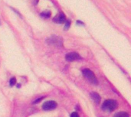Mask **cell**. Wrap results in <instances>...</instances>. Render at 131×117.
<instances>
[{
	"label": "cell",
	"mask_w": 131,
	"mask_h": 117,
	"mask_svg": "<svg viewBox=\"0 0 131 117\" xmlns=\"http://www.w3.org/2000/svg\"><path fill=\"white\" fill-rule=\"evenodd\" d=\"M117 102L114 100H106L103 105H102V109L104 111H108V112H112L115 110L117 108Z\"/></svg>",
	"instance_id": "6da1fadb"
},
{
	"label": "cell",
	"mask_w": 131,
	"mask_h": 117,
	"mask_svg": "<svg viewBox=\"0 0 131 117\" xmlns=\"http://www.w3.org/2000/svg\"><path fill=\"white\" fill-rule=\"evenodd\" d=\"M82 72H83V74L86 77L87 80H88L93 84H95V85L97 84V83H98L97 82V79L96 76L94 75V74L90 69H88V68L84 69Z\"/></svg>",
	"instance_id": "7a4b0ae2"
},
{
	"label": "cell",
	"mask_w": 131,
	"mask_h": 117,
	"mask_svg": "<svg viewBox=\"0 0 131 117\" xmlns=\"http://www.w3.org/2000/svg\"><path fill=\"white\" fill-rule=\"evenodd\" d=\"M57 107V103L55 101H48L42 105V109L44 110H52Z\"/></svg>",
	"instance_id": "3957f363"
},
{
	"label": "cell",
	"mask_w": 131,
	"mask_h": 117,
	"mask_svg": "<svg viewBox=\"0 0 131 117\" xmlns=\"http://www.w3.org/2000/svg\"><path fill=\"white\" fill-rule=\"evenodd\" d=\"M65 58L68 61H78L81 59V56L76 53V52H71V53H68L66 54Z\"/></svg>",
	"instance_id": "277c9868"
},
{
	"label": "cell",
	"mask_w": 131,
	"mask_h": 117,
	"mask_svg": "<svg viewBox=\"0 0 131 117\" xmlns=\"http://www.w3.org/2000/svg\"><path fill=\"white\" fill-rule=\"evenodd\" d=\"M54 21L57 22V23H59V24H62L65 21V15L64 13L62 12H60L58 15H57L54 18Z\"/></svg>",
	"instance_id": "5b68a950"
},
{
	"label": "cell",
	"mask_w": 131,
	"mask_h": 117,
	"mask_svg": "<svg viewBox=\"0 0 131 117\" xmlns=\"http://www.w3.org/2000/svg\"><path fill=\"white\" fill-rule=\"evenodd\" d=\"M49 41H51V44H55L56 45H61V43H62L61 39L60 38L55 37V36H53L52 38H51Z\"/></svg>",
	"instance_id": "8992f818"
},
{
	"label": "cell",
	"mask_w": 131,
	"mask_h": 117,
	"mask_svg": "<svg viewBox=\"0 0 131 117\" xmlns=\"http://www.w3.org/2000/svg\"><path fill=\"white\" fill-rule=\"evenodd\" d=\"M91 98L93 99V100L96 103H100V101H101V97H100V95L97 93H95V92H92L91 93Z\"/></svg>",
	"instance_id": "52a82bcc"
},
{
	"label": "cell",
	"mask_w": 131,
	"mask_h": 117,
	"mask_svg": "<svg viewBox=\"0 0 131 117\" xmlns=\"http://www.w3.org/2000/svg\"><path fill=\"white\" fill-rule=\"evenodd\" d=\"M114 117H129V114L125 112H120L117 113Z\"/></svg>",
	"instance_id": "ba28073f"
},
{
	"label": "cell",
	"mask_w": 131,
	"mask_h": 117,
	"mask_svg": "<svg viewBox=\"0 0 131 117\" xmlns=\"http://www.w3.org/2000/svg\"><path fill=\"white\" fill-rule=\"evenodd\" d=\"M41 16L42 18H49L51 16V12L49 11H45L41 13Z\"/></svg>",
	"instance_id": "9c48e42d"
},
{
	"label": "cell",
	"mask_w": 131,
	"mask_h": 117,
	"mask_svg": "<svg viewBox=\"0 0 131 117\" xmlns=\"http://www.w3.org/2000/svg\"><path fill=\"white\" fill-rule=\"evenodd\" d=\"M15 84H16V79H15V77H12V78L10 80V85L12 87V86H14Z\"/></svg>",
	"instance_id": "30bf717a"
},
{
	"label": "cell",
	"mask_w": 131,
	"mask_h": 117,
	"mask_svg": "<svg viewBox=\"0 0 131 117\" xmlns=\"http://www.w3.org/2000/svg\"><path fill=\"white\" fill-rule=\"evenodd\" d=\"M70 25H71V21H67L66 23H65V27H64L65 30H68V28L70 27Z\"/></svg>",
	"instance_id": "8fae6325"
},
{
	"label": "cell",
	"mask_w": 131,
	"mask_h": 117,
	"mask_svg": "<svg viewBox=\"0 0 131 117\" xmlns=\"http://www.w3.org/2000/svg\"><path fill=\"white\" fill-rule=\"evenodd\" d=\"M71 117H80L78 113H73L71 115Z\"/></svg>",
	"instance_id": "7c38bea8"
},
{
	"label": "cell",
	"mask_w": 131,
	"mask_h": 117,
	"mask_svg": "<svg viewBox=\"0 0 131 117\" xmlns=\"http://www.w3.org/2000/svg\"><path fill=\"white\" fill-rule=\"evenodd\" d=\"M43 98H44V97H41V98H40V99H38L37 100H35V101L34 102V103H38V102H40Z\"/></svg>",
	"instance_id": "4fadbf2b"
},
{
	"label": "cell",
	"mask_w": 131,
	"mask_h": 117,
	"mask_svg": "<svg viewBox=\"0 0 131 117\" xmlns=\"http://www.w3.org/2000/svg\"><path fill=\"white\" fill-rule=\"evenodd\" d=\"M78 24H80V25H83V22H81L80 21H78Z\"/></svg>",
	"instance_id": "5bb4252c"
}]
</instances>
